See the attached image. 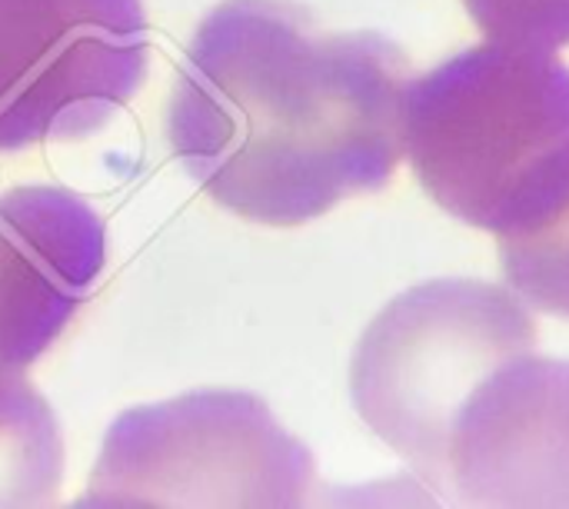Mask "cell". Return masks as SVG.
Wrapping results in <instances>:
<instances>
[{
    "mask_svg": "<svg viewBox=\"0 0 569 509\" xmlns=\"http://www.w3.org/2000/svg\"><path fill=\"white\" fill-rule=\"evenodd\" d=\"M63 480V443L50 403L0 367V507H40Z\"/></svg>",
    "mask_w": 569,
    "mask_h": 509,
    "instance_id": "ba28073f",
    "label": "cell"
},
{
    "mask_svg": "<svg viewBox=\"0 0 569 509\" xmlns=\"http://www.w3.org/2000/svg\"><path fill=\"white\" fill-rule=\"evenodd\" d=\"M500 267L520 300L569 320V190L540 220L500 237Z\"/></svg>",
    "mask_w": 569,
    "mask_h": 509,
    "instance_id": "9c48e42d",
    "label": "cell"
},
{
    "mask_svg": "<svg viewBox=\"0 0 569 509\" xmlns=\"http://www.w3.org/2000/svg\"><path fill=\"white\" fill-rule=\"evenodd\" d=\"M473 23L503 43L560 50L569 43V0H463Z\"/></svg>",
    "mask_w": 569,
    "mask_h": 509,
    "instance_id": "30bf717a",
    "label": "cell"
},
{
    "mask_svg": "<svg viewBox=\"0 0 569 509\" xmlns=\"http://www.w3.org/2000/svg\"><path fill=\"white\" fill-rule=\"evenodd\" d=\"M533 347L537 323L517 293L487 280H430L367 327L350 363V397L360 420L443 493L463 407Z\"/></svg>",
    "mask_w": 569,
    "mask_h": 509,
    "instance_id": "3957f363",
    "label": "cell"
},
{
    "mask_svg": "<svg viewBox=\"0 0 569 509\" xmlns=\"http://www.w3.org/2000/svg\"><path fill=\"white\" fill-rule=\"evenodd\" d=\"M107 263V227L63 187L0 193V367H30Z\"/></svg>",
    "mask_w": 569,
    "mask_h": 509,
    "instance_id": "52a82bcc",
    "label": "cell"
},
{
    "mask_svg": "<svg viewBox=\"0 0 569 509\" xmlns=\"http://www.w3.org/2000/svg\"><path fill=\"white\" fill-rule=\"evenodd\" d=\"M407 83V53L377 30H327L293 0H223L177 67L167 140L213 203L297 227L393 180Z\"/></svg>",
    "mask_w": 569,
    "mask_h": 509,
    "instance_id": "6da1fadb",
    "label": "cell"
},
{
    "mask_svg": "<svg viewBox=\"0 0 569 509\" xmlns=\"http://www.w3.org/2000/svg\"><path fill=\"white\" fill-rule=\"evenodd\" d=\"M400 133L437 207L507 237L569 190V67L523 43L467 47L407 83Z\"/></svg>",
    "mask_w": 569,
    "mask_h": 509,
    "instance_id": "7a4b0ae2",
    "label": "cell"
},
{
    "mask_svg": "<svg viewBox=\"0 0 569 509\" xmlns=\"http://www.w3.org/2000/svg\"><path fill=\"white\" fill-rule=\"evenodd\" d=\"M447 500L470 507H569V363L507 360L460 413Z\"/></svg>",
    "mask_w": 569,
    "mask_h": 509,
    "instance_id": "8992f818",
    "label": "cell"
},
{
    "mask_svg": "<svg viewBox=\"0 0 569 509\" xmlns=\"http://www.w3.org/2000/svg\"><path fill=\"white\" fill-rule=\"evenodd\" d=\"M313 457L237 390H197L120 413L73 507H300Z\"/></svg>",
    "mask_w": 569,
    "mask_h": 509,
    "instance_id": "277c9868",
    "label": "cell"
},
{
    "mask_svg": "<svg viewBox=\"0 0 569 509\" xmlns=\"http://www.w3.org/2000/svg\"><path fill=\"white\" fill-rule=\"evenodd\" d=\"M147 50L140 0H0V153L100 130Z\"/></svg>",
    "mask_w": 569,
    "mask_h": 509,
    "instance_id": "5b68a950",
    "label": "cell"
}]
</instances>
